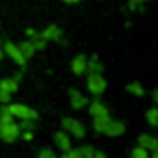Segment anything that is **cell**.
<instances>
[{"instance_id":"6da1fadb","label":"cell","mask_w":158,"mask_h":158,"mask_svg":"<svg viewBox=\"0 0 158 158\" xmlns=\"http://www.w3.org/2000/svg\"><path fill=\"white\" fill-rule=\"evenodd\" d=\"M88 89H89L93 95L104 93V89H106V80H104V76H102L101 73H89V76H88Z\"/></svg>"},{"instance_id":"7a4b0ae2","label":"cell","mask_w":158,"mask_h":158,"mask_svg":"<svg viewBox=\"0 0 158 158\" xmlns=\"http://www.w3.org/2000/svg\"><path fill=\"white\" fill-rule=\"evenodd\" d=\"M19 136H21L19 125H15L13 121H11V123H0V138H2L4 141L11 143V141H15Z\"/></svg>"},{"instance_id":"3957f363","label":"cell","mask_w":158,"mask_h":158,"mask_svg":"<svg viewBox=\"0 0 158 158\" xmlns=\"http://www.w3.org/2000/svg\"><path fill=\"white\" fill-rule=\"evenodd\" d=\"M8 108H10L11 115L17 117V119H28V121H35L37 119V112L28 108V106H24V104H11Z\"/></svg>"},{"instance_id":"277c9868","label":"cell","mask_w":158,"mask_h":158,"mask_svg":"<svg viewBox=\"0 0 158 158\" xmlns=\"http://www.w3.org/2000/svg\"><path fill=\"white\" fill-rule=\"evenodd\" d=\"M61 125H63L65 130H69V134H73V136H76V138H84V136H86V127L78 121V119L65 117V119L61 121Z\"/></svg>"},{"instance_id":"5b68a950","label":"cell","mask_w":158,"mask_h":158,"mask_svg":"<svg viewBox=\"0 0 158 158\" xmlns=\"http://www.w3.org/2000/svg\"><path fill=\"white\" fill-rule=\"evenodd\" d=\"M4 50H6V54H8L11 60H15V63H19V65H24V63H26L24 56L21 54V50H19V47H17L15 43H6V45H4Z\"/></svg>"},{"instance_id":"8992f818","label":"cell","mask_w":158,"mask_h":158,"mask_svg":"<svg viewBox=\"0 0 158 158\" xmlns=\"http://www.w3.org/2000/svg\"><path fill=\"white\" fill-rule=\"evenodd\" d=\"M71 69H73L74 74H84V73L88 71V58H86L84 54H78V56L73 60Z\"/></svg>"},{"instance_id":"52a82bcc","label":"cell","mask_w":158,"mask_h":158,"mask_svg":"<svg viewBox=\"0 0 158 158\" xmlns=\"http://www.w3.org/2000/svg\"><path fill=\"white\" fill-rule=\"evenodd\" d=\"M69 97H71V104H73V108H76V110H80V108H84L86 104H88V99L84 97V93H80L78 89H69Z\"/></svg>"},{"instance_id":"ba28073f","label":"cell","mask_w":158,"mask_h":158,"mask_svg":"<svg viewBox=\"0 0 158 158\" xmlns=\"http://www.w3.org/2000/svg\"><path fill=\"white\" fill-rule=\"evenodd\" d=\"M19 74L17 76H13V78H4V80H0V89L2 91H6V93H15L17 89H19Z\"/></svg>"},{"instance_id":"9c48e42d","label":"cell","mask_w":158,"mask_h":158,"mask_svg":"<svg viewBox=\"0 0 158 158\" xmlns=\"http://www.w3.org/2000/svg\"><path fill=\"white\" fill-rule=\"evenodd\" d=\"M54 143L58 149H61L63 152L71 151V139H69V134L67 132H56L54 134Z\"/></svg>"},{"instance_id":"30bf717a","label":"cell","mask_w":158,"mask_h":158,"mask_svg":"<svg viewBox=\"0 0 158 158\" xmlns=\"http://www.w3.org/2000/svg\"><path fill=\"white\" fill-rule=\"evenodd\" d=\"M138 141H139V147H143L145 151H158V139L154 136H151V134L139 136Z\"/></svg>"},{"instance_id":"8fae6325","label":"cell","mask_w":158,"mask_h":158,"mask_svg":"<svg viewBox=\"0 0 158 158\" xmlns=\"http://www.w3.org/2000/svg\"><path fill=\"white\" fill-rule=\"evenodd\" d=\"M60 37H61V30H60L58 26H54V24L47 26V28L41 32V39H43V41H58Z\"/></svg>"},{"instance_id":"7c38bea8","label":"cell","mask_w":158,"mask_h":158,"mask_svg":"<svg viewBox=\"0 0 158 158\" xmlns=\"http://www.w3.org/2000/svg\"><path fill=\"white\" fill-rule=\"evenodd\" d=\"M123 132H125V125L121 121H115V119H110V123L104 130V134H108V136H121Z\"/></svg>"},{"instance_id":"4fadbf2b","label":"cell","mask_w":158,"mask_h":158,"mask_svg":"<svg viewBox=\"0 0 158 158\" xmlns=\"http://www.w3.org/2000/svg\"><path fill=\"white\" fill-rule=\"evenodd\" d=\"M89 114H91L93 117H104V115H108V108H106L102 102L93 101V102L89 104Z\"/></svg>"},{"instance_id":"5bb4252c","label":"cell","mask_w":158,"mask_h":158,"mask_svg":"<svg viewBox=\"0 0 158 158\" xmlns=\"http://www.w3.org/2000/svg\"><path fill=\"white\" fill-rule=\"evenodd\" d=\"M19 47V50H21V54L24 56V60H28V58H32L34 56V52H35V48H34V45H32V41H24V43H21V45H17Z\"/></svg>"},{"instance_id":"9a60e30c","label":"cell","mask_w":158,"mask_h":158,"mask_svg":"<svg viewBox=\"0 0 158 158\" xmlns=\"http://www.w3.org/2000/svg\"><path fill=\"white\" fill-rule=\"evenodd\" d=\"M108 123H110V115L95 117V119H93V127H95V130H97V132H102V134H104V130H106Z\"/></svg>"},{"instance_id":"2e32d148","label":"cell","mask_w":158,"mask_h":158,"mask_svg":"<svg viewBox=\"0 0 158 158\" xmlns=\"http://www.w3.org/2000/svg\"><path fill=\"white\" fill-rule=\"evenodd\" d=\"M102 63L99 61V58L97 56H93L91 60H88V71L89 73H102Z\"/></svg>"},{"instance_id":"e0dca14e","label":"cell","mask_w":158,"mask_h":158,"mask_svg":"<svg viewBox=\"0 0 158 158\" xmlns=\"http://www.w3.org/2000/svg\"><path fill=\"white\" fill-rule=\"evenodd\" d=\"M127 89H128V93H132V95H136V97H143V95H145V89H143V86H141L139 82H130V84L127 86Z\"/></svg>"},{"instance_id":"ac0fdd59","label":"cell","mask_w":158,"mask_h":158,"mask_svg":"<svg viewBox=\"0 0 158 158\" xmlns=\"http://www.w3.org/2000/svg\"><path fill=\"white\" fill-rule=\"evenodd\" d=\"M11 121H13V115L8 108V104H4L0 108V123H11Z\"/></svg>"},{"instance_id":"d6986e66","label":"cell","mask_w":158,"mask_h":158,"mask_svg":"<svg viewBox=\"0 0 158 158\" xmlns=\"http://www.w3.org/2000/svg\"><path fill=\"white\" fill-rule=\"evenodd\" d=\"M147 121H149V125H152V127L158 125V108H151V110L147 112Z\"/></svg>"},{"instance_id":"ffe728a7","label":"cell","mask_w":158,"mask_h":158,"mask_svg":"<svg viewBox=\"0 0 158 158\" xmlns=\"http://www.w3.org/2000/svg\"><path fill=\"white\" fill-rule=\"evenodd\" d=\"M130 156L132 158H149V151H145L143 147H136V149H132Z\"/></svg>"},{"instance_id":"44dd1931","label":"cell","mask_w":158,"mask_h":158,"mask_svg":"<svg viewBox=\"0 0 158 158\" xmlns=\"http://www.w3.org/2000/svg\"><path fill=\"white\" fill-rule=\"evenodd\" d=\"M76 151H78V154H80V158H91L93 152H95L93 147H89V145L88 147H80V149H76Z\"/></svg>"},{"instance_id":"7402d4cb","label":"cell","mask_w":158,"mask_h":158,"mask_svg":"<svg viewBox=\"0 0 158 158\" xmlns=\"http://www.w3.org/2000/svg\"><path fill=\"white\" fill-rule=\"evenodd\" d=\"M37 158H58V156L54 154V151H52V149H43V151H39Z\"/></svg>"},{"instance_id":"603a6c76","label":"cell","mask_w":158,"mask_h":158,"mask_svg":"<svg viewBox=\"0 0 158 158\" xmlns=\"http://www.w3.org/2000/svg\"><path fill=\"white\" fill-rule=\"evenodd\" d=\"M19 128H24L26 132H30L32 128H34V121H28V119H23V123H21V127Z\"/></svg>"},{"instance_id":"cb8c5ba5","label":"cell","mask_w":158,"mask_h":158,"mask_svg":"<svg viewBox=\"0 0 158 158\" xmlns=\"http://www.w3.org/2000/svg\"><path fill=\"white\" fill-rule=\"evenodd\" d=\"M61 158H80V154H78V151L74 149V151H67Z\"/></svg>"},{"instance_id":"d4e9b609","label":"cell","mask_w":158,"mask_h":158,"mask_svg":"<svg viewBox=\"0 0 158 158\" xmlns=\"http://www.w3.org/2000/svg\"><path fill=\"white\" fill-rule=\"evenodd\" d=\"M143 2H147V0H130V2H128V8L130 10H136L139 4H143Z\"/></svg>"},{"instance_id":"484cf974","label":"cell","mask_w":158,"mask_h":158,"mask_svg":"<svg viewBox=\"0 0 158 158\" xmlns=\"http://www.w3.org/2000/svg\"><path fill=\"white\" fill-rule=\"evenodd\" d=\"M0 102H10V93H6V91H2V89H0Z\"/></svg>"},{"instance_id":"4316f807","label":"cell","mask_w":158,"mask_h":158,"mask_svg":"<svg viewBox=\"0 0 158 158\" xmlns=\"http://www.w3.org/2000/svg\"><path fill=\"white\" fill-rule=\"evenodd\" d=\"M32 45H34V48H45V41H43V39H41V41L37 39V41H34Z\"/></svg>"},{"instance_id":"83f0119b","label":"cell","mask_w":158,"mask_h":158,"mask_svg":"<svg viewBox=\"0 0 158 158\" xmlns=\"http://www.w3.org/2000/svg\"><path fill=\"white\" fill-rule=\"evenodd\" d=\"M91 158H106V154H104V152H101V151H95Z\"/></svg>"},{"instance_id":"f1b7e54d","label":"cell","mask_w":158,"mask_h":158,"mask_svg":"<svg viewBox=\"0 0 158 158\" xmlns=\"http://www.w3.org/2000/svg\"><path fill=\"white\" fill-rule=\"evenodd\" d=\"M24 138L26 139H32V132H24Z\"/></svg>"},{"instance_id":"f546056e","label":"cell","mask_w":158,"mask_h":158,"mask_svg":"<svg viewBox=\"0 0 158 158\" xmlns=\"http://www.w3.org/2000/svg\"><path fill=\"white\" fill-rule=\"evenodd\" d=\"M67 4H76V2H80V0H65Z\"/></svg>"},{"instance_id":"4dcf8cb0","label":"cell","mask_w":158,"mask_h":158,"mask_svg":"<svg viewBox=\"0 0 158 158\" xmlns=\"http://www.w3.org/2000/svg\"><path fill=\"white\" fill-rule=\"evenodd\" d=\"M2 56H4V52H2V50H0V60H2Z\"/></svg>"}]
</instances>
